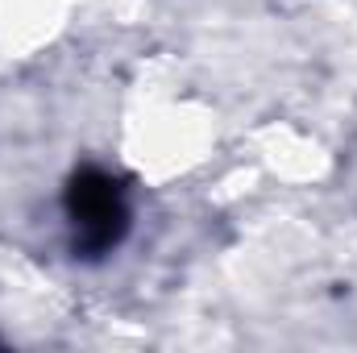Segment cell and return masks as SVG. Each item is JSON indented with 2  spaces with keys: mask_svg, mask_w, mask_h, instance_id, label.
<instances>
[{
  "mask_svg": "<svg viewBox=\"0 0 357 353\" xmlns=\"http://www.w3.org/2000/svg\"><path fill=\"white\" fill-rule=\"evenodd\" d=\"M121 220H125V208L108 179H84L75 187V225L84 233H96L100 241H108V237H116Z\"/></svg>",
  "mask_w": 357,
  "mask_h": 353,
  "instance_id": "cell-1",
  "label": "cell"
}]
</instances>
